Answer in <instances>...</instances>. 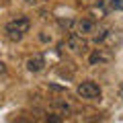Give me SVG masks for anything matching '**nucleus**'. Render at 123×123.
Here are the masks:
<instances>
[{"label":"nucleus","instance_id":"7","mask_svg":"<svg viewBox=\"0 0 123 123\" xmlns=\"http://www.w3.org/2000/svg\"><path fill=\"white\" fill-rule=\"evenodd\" d=\"M109 60V55H105L103 51H94L90 55V64H101V62H107Z\"/></svg>","mask_w":123,"mask_h":123},{"label":"nucleus","instance_id":"6","mask_svg":"<svg viewBox=\"0 0 123 123\" xmlns=\"http://www.w3.org/2000/svg\"><path fill=\"white\" fill-rule=\"evenodd\" d=\"M53 107H55L57 111H62V115H70L72 113V105H68V103H64V101H53Z\"/></svg>","mask_w":123,"mask_h":123},{"label":"nucleus","instance_id":"12","mask_svg":"<svg viewBox=\"0 0 123 123\" xmlns=\"http://www.w3.org/2000/svg\"><path fill=\"white\" fill-rule=\"evenodd\" d=\"M39 39H41V41H45V43H47V41H51V37H49V35H45V33H41V35H39Z\"/></svg>","mask_w":123,"mask_h":123},{"label":"nucleus","instance_id":"14","mask_svg":"<svg viewBox=\"0 0 123 123\" xmlns=\"http://www.w3.org/2000/svg\"><path fill=\"white\" fill-rule=\"evenodd\" d=\"M43 2H49V0H43Z\"/></svg>","mask_w":123,"mask_h":123},{"label":"nucleus","instance_id":"1","mask_svg":"<svg viewBox=\"0 0 123 123\" xmlns=\"http://www.w3.org/2000/svg\"><path fill=\"white\" fill-rule=\"evenodd\" d=\"M29 29H31L29 17H17V18H12V21L6 23L4 33H6V37H8L10 41H21L23 37L29 33Z\"/></svg>","mask_w":123,"mask_h":123},{"label":"nucleus","instance_id":"2","mask_svg":"<svg viewBox=\"0 0 123 123\" xmlns=\"http://www.w3.org/2000/svg\"><path fill=\"white\" fill-rule=\"evenodd\" d=\"M80 98H86V101H98L101 98V86L97 82H92V80H84V82L78 84L76 88Z\"/></svg>","mask_w":123,"mask_h":123},{"label":"nucleus","instance_id":"3","mask_svg":"<svg viewBox=\"0 0 123 123\" xmlns=\"http://www.w3.org/2000/svg\"><path fill=\"white\" fill-rule=\"evenodd\" d=\"M66 45L70 51L74 53H84L88 49V41L84 39L82 35H78V33H70V35L66 37Z\"/></svg>","mask_w":123,"mask_h":123},{"label":"nucleus","instance_id":"5","mask_svg":"<svg viewBox=\"0 0 123 123\" xmlns=\"http://www.w3.org/2000/svg\"><path fill=\"white\" fill-rule=\"evenodd\" d=\"M74 25H76V33L78 35H90V33L97 31V23L92 21V18H80Z\"/></svg>","mask_w":123,"mask_h":123},{"label":"nucleus","instance_id":"13","mask_svg":"<svg viewBox=\"0 0 123 123\" xmlns=\"http://www.w3.org/2000/svg\"><path fill=\"white\" fill-rule=\"evenodd\" d=\"M27 4H37V2H39V0H25Z\"/></svg>","mask_w":123,"mask_h":123},{"label":"nucleus","instance_id":"10","mask_svg":"<svg viewBox=\"0 0 123 123\" xmlns=\"http://www.w3.org/2000/svg\"><path fill=\"white\" fill-rule=\"evenodd\" d=\"M111 4H113V8H123V2H121V0H111Z\"/></svg>","mask_w":123,"mask_h":123},{"label":"nucleus","instance_id":"11","mask_svg":"<svg viewBox=\"0 0 123 123\" xmlns=\"http://www.w3.org/2000/svg\"><path fill=\"white\" fill-rule=\"evenodd\" d=\"M4 74H6V64H4V62H0V78H2Z\"/></svg>","mask_w":123,"mask_h":123},{"label":"nucleus","instance_id":"4","mask_svg":"<svg viewBox=\"0 0 123 123\" xmlns=\"http://www.w3.org/2000/svg\"><path fill=\"white\" fill-rule=\"evenodd\" d=\"M45 57L41 55V53H35V55H31L29 60H27V70L33 72V74H39V72L45 70Z\"/></svg>","mask_w":123,"mask_h":123},{"label":"nucleus","instance_id":"8","mask_svg":"<svg viewBox=\"0 0 123 123\" xmlns=\"http://www.w3.org/2000/svg\"><path fill=\"white\" fill-rule=\"evenodd\" d=\"M74 23H76L74 18H57V25H60L62 29H66V31L72 29V27H74Z\"/></svg>","mask_w":123,"mask_h":123},{"label":"nucleus","instance_id":"9","mask_svg":"<svg viewBox=\"0 0 123 123\" xmlns=\"http://www.w3.org/2000/svg\"><path fill=\"white\" fill-rule=\"evenodd\" d=\"M47 121H51V123H60V121H62V117L53 113V115H49V117H47Z\"/></svg>","mask_w":123,"mask_h":123}]
</instances>
